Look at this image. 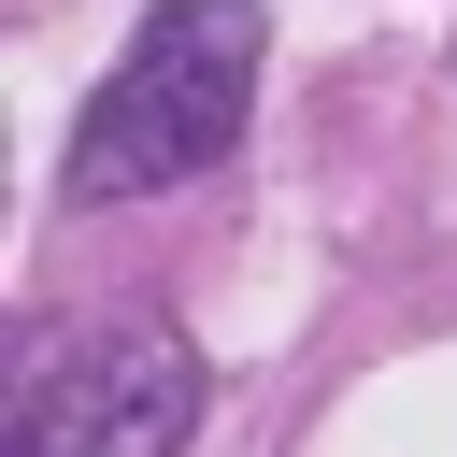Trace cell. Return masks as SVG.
I'll return each mask as SVG.
<instances>
[{"instance_id": "1", "label": "cell", "mask_w": 457, "mask_h": 457, "mask_svg": "<svg viewBox=\"0 0 457 457\" xmlns=\"http://www.w3.org/2000/svg\"><path fill=\"white\" fill-rule=\"evenodd\" d=\"M257 43L271 14L257 0H157L114 57V86L86 100L71 129V200H157V186H200L243 114H257Z\"/></svg>"}, {"instance_id": "2", "label": "cell", "mask_w": 457, "mask_h": 457, "mask_svg": "<svg viewBox=\"0 0 457 457\" xmlns=\"http://www.w3.org/2000/svg\"><path fill=\"white\" fill-rule=\"evenodd\" d=\"M214 371L171 314H100L71 343H29L14 371V457H186Z\"/></svg>"}]
</instances>
